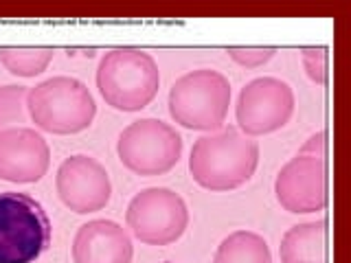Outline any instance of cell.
<instances>
[{
	"label": "cell",
	"mask_w": 351,
	"mask_h": 263,
	"mask_svg": "<svg viewBox=\"0 0 351 263\" xmlns=\"http://www.w3.org/2000/svg\"><path fill=\"white\" fill-rule=\"evenodd\" d=\"M257 164V140L244 136L233 125L200 136L193 142L189 156L191 178L213 193L239 189L255 175Z\"/></svg>",
	"instance_id": "6da1fadb"
},
{
	"label": "cell",
	"mask_w": 351,
	"mask_h": 263,
	"mask_svg": "<svg viewBox=\"0 0 351 263\" xmlns=\"http://www.w3.org/2000/svg\"><path fill=\"white\" fill-rule=\"evenodd\" d=\"M160 71L147 51L119 47L108 51L97 66V88L104 101L121 112H138L158 95Z\"/></svg>",
	"instance_id": "7a4b0ae2"
},
{
	"label": "cell",
	"mask_w": 351,
	"mask_h": 263,
	"mask_svg": "<svg viewBox=\"0 0 351 263\" xmlns=\"http://www.w3.org/2000/svg\"><path fill=\"white\" fill-rule=\"evenodd\" d=\"M27 112L36 127L51 134H77L90 127L97 103L88 86L69 75H55L29 88Z\"/></svg>",
	"instance_id": "3957f363"
},
{
	"label": "cell",
	"mask_w": 351,
	"mask_h": 263,
	"mask_svg": "<svg viewBox=\"0 0 351 263\" xmlns=\"http://www.w3.org/2000/svg\"><path fill=\"white\" fill-rule=\"evenodd\" d=\"M230 82L219 71L197 68L178 77L169 88V114L178 125L197 132L222 129L230 105Z\"/></svg>",
	"instance_id": "277c9868"
},
{
	"label": "cell",
	"mask_w": 351,
	"mask_h": 263,
	"mask_svg": "<svg viewBox=\"0 0 351 263\" xmlns=\"http://www.w3.org/2000/svg\"><path fill=\"white\" fill-rule=\"evenodd\" d=\"M51 244L44 206L20 191H0V263H33Z\"/></svg>",
	"instance_id": "5b68a950"
},
{
	"label": "cell",
	"mask_w": 351,
	"mask_h": 263,
	"mask_svg": "<svg viewBox=\"0 0 351 263\" xmlns=\"http://www.w3.org/2000/svg\"><path fill=\"white\" fill-rule=\"evenodd\" d=\"M117 153L123 167L136 175H162L171 171L182 156V136L160 118L145 116L121 132Z\"/></svg>",
	"instance_id": "8992f818"
},
{
	"label": "cell",
	"mask_w": 351,
	"mask_h": 263,
	"mask_svg": "<svg viewBox=\"0 0 351 263\" xmlns=\"http://www.w3.org/2000/svg\"><path fill=\"white\" fill-rule=\"evenodd\" d=\"M125 224L141 244L169 246L178 241L189 226V206L173 189L149 186L130 200Z\"/></svg>",
	"instance_id": "52a82bcc"
},
{
	"label": "cell",
	"mask_w": 351,
	"mask_h": 263,
	"mask_svg": "<svg viewBox=\"0 0 351 263\" xmlns=\"http://www.w3.org/2000/svg\"><path fill=\"white\" fill-rule=\"evenodd\" d=\"M294 90L279 77H255L239 90L235 103L237 129L244 136H263L281 129L294 114Z\"/></svg>",
	"instance_id": "ba28073f"
},
{
	"label": "cell",
	"mask_w": 351,
	"mask_h": 263,
	"mask_svg": "<svg viewBox=\"0 0 351 263\" xmlns=\"http://www.w3.org/2000/svg\"><path fill=\"white\" fill-rule=\"evenodd\" d=\"M55 189L62 204L77 215L101 211L112 197V182L106 167L88 153H73L60 164Z\"/></svg>",
	"instance_id": "9c48e42d"
},
{
	"label": "cell",
	"mask_w": 351,
	"mask_h": 263,
	"mask_svg": "<svg viewBox=\"0 0 351 263\" xmlns=\"http://www.w3.org/2000/svg\"><path fill=\"white\" fill-rule=\"evenodd\" d=\"M277 202L288 213H316L327 206V164L323 158L296 153L274 180Z\"/></svg>",
	"instance_id": "30bf717a"
},
{
	"label": "cell",
	"mask_w": 351,
	"mask_h": 263,
	"mask_svg": "<svg viewBox=\"0 0 351 263\" xmlns=\"http://www.w3.org/2000/svg\"><path fill=\"white\" fill-rule=\"evenodd\" d=\"M51 167V147L33 127L0 129V180L31 184L47 175Z\"/></svg>",
	"instance_id": "8fae6325"
},
{
	"label": "cell",
	"mask_w": 351,
	"mask_h": 263,
	"mask_svg": "<svg viewBox=\"0 0 351 263\" xmlns=\"http://www.w3.org/2000/svg\"><path fill=\"white\" fill-rule=\"evenodd\" d=\"M132 237L112 219H93L77 228L73 239L75 263H132Z\"/></svg>",
	"instance_id": "7c38bea8"
},
{
	"label": "cell",
	"mask_w": 351,
	"mask_h": 263,
	"mask_svg": "<svg viewBox=\"0 0 351 263\" xmlns=\"http://www.w3.org/2000/svg\"><path fill=\"white\" fill-rule=\"evenodd\" d=\"M281 263H327V219L294 224L279 246Z\"/></svg>",
	"instance_id": "4fadbf2b"
},
{
	"label": "cell",
	"mask_w": 351,
	"mask_h": 263,
	"mask_svg": "<svg viewBox=\"0 0 351 263\" xmlns=\"http://www.w3.org/2000/svg\"><path fill=\"white\" fill-rule=\"evenodd\" d=\"M213 263H272V252L255 230H235L219 241Z\"/></svg>",
	"instance_id": "5bb4252c"
},
{
	"label": "cell",
	"mask_w": 351,
	"mask_h": 263,
	"mask_svg": "<svg viewBox=\"0 0 351 263\" xmlns=\"http://www.w3.org/2000/svg\"><path fill=\"white\" fill-rule=\"evenodd\" d=\"M55 58L51 47H0V64L16 77H36Z\"/></svg>",
	"instance_id": "9a60e30c"
},
{
	"label": "cell",
	"mask_w": 351,
	"mask_h": 263,
	"mask_svg": "<svg viewBox=\"0 0 351 263\" xmlns=\"http://www.w3.org/2000/svg\"><path fill=\"white\" fill-rule=\"evenodd\" d=\"M27 95L29 86L20 84H5L0 86V129L22 127L27 123Z\"/></svg>",
	"instance_id": "2e32d148"
},
{
	"label": "cell",
	"mask_w": 351,
	"mask_h": 263,
	"mask_svg": "<svg viewBox=\"0 0 351 263\" xmlns=\"http://www.w3.org/2000/svg\"><path fill=\"white\" fill-rule=\"evenodd\" d=\"M228 58L237 62L244 68H259L268 60H272V55L277 53L274 47H228L226 49Z\"/></svg>",
	"instance_id": "e0dca14e"
},
{
	"label": "cell",
	"mask_w": 351,
	"mask_h": 263,
	"mask_svg": "<svg viewBox=\"0 0 351 263\" xmlns=\"http://www.w3.org/2000/svg\"><path fill=\"white\" fill-rule=\"evenodd\" d=\"M303 68L310 75V79L316 84L327 82V47H305L301 49Z\"/></svg>",
	"instance_id": "ac0fdd59"
},
{
	"label": "cell",
	"mask_w": 351,
	"mask_h": 263,
	"mask_svg": "<svg viewBox=\"0 0 351 263\" xmlns=\"http://www.w3.org/2000/svg\"><path fill=\"white\" fill-rule=\"evenodd\" d=\"M299 153L325 160V156H327V132L321 129V132H316V134H312L310 138L305 140V145L299 149Z\"/></svg>",
	"instance_id": "d6986e66"
}]
</instances>
